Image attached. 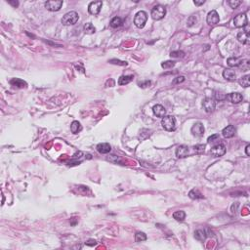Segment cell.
<instances>
[{"mask_svg":"<svg viewBox=\"0 0 250 250\" xmlns=\"http://www.w3.org/2000/svg\"><path fill=\"white\" fill-rule=\"evenodd\" d=\"M78 19V14L75 11H71L63 15V17L62 18V24L63 25H72L77 23Z\"/></svg>","mask_w":250,"mask_h":250,"instance_id":"obj_1","label":"cell"},{"mask_svg":"<svg viewBox=\"0 0 250 250\" xmlns=\"http://www.w3.org/2000/svg\"><path fill=\"white\" fill-rule=\"evenodd\" d=\"M161 125L166 131H174L176 129V119L172 115H165L161 119Z\"/></svg>","mask_w":250,"mask_h":250,"instance_id":"obj_2","label":"cell"},{"mask_svg":"<svg viewBox=\"0 0 250 250\" xmlns=\"http://www.w3.org/2000/svg\"><path fill=\"white\" fill-rule=\"evenodd\" d=\"M152 18L156 21H159L166 15V8L162 5H156L152 9Z\"/></svg>","mask_w":250,"mask_h":250,"instance_id":"obj_3","label":"cell"},{"mask_svg":"<svg viewBox=\"0 0 250 250\" xmlns=\"http://www.w3.org/2000/svg\"><path fill=\"white\" fill-rule=\"evenodd\" d=\"M148 21V14L145 11H139L134 18V24L137 28L143 29Z\"/></svg>","mask_w":250,"mask_h":250,"instance_id":"obj_4","label":"cell"},{"mask_svg":"<svg viewBox=\"0 0 250 250\" xmlns=\"http://www.w3.org/2000/svg\"><path fill=\"white\" fill-rule=\"evenodd\" d=\"M248 20H247V16L244 13H240L237 15L235 19H233V25L237 28H245L247 25Z\"/></svg>","mask_w":250,"mask_h":250,"instance_id":"obj_5","label":"cell"},{"mask_svg":"<svg viewBox=\"0 0 250 250\" xmlns=\"http://www.w3.org/2000/svg\"><path fill=\"white\" fill-rule=\"evenodd\" d=\"M63 1L62 0H50V1L45 2V7L47 10H49L51 12L59 11L61 7L63 6Z\"/></svg>","mask_w":250,"mask_h":250,"instance_id":"obj_6","label":"cell"},{"mask_svg":"<svg viewBox=\"0 0 250 250\" xmlns=\"http://www.w3.org/2000/svg\"><path fill=\"white\" fill-rule=\"evenodd\" d=\"M210 152L211 155L215 157L223 156L226 153V147L223 145V144H218V145H215L214 147L211 148Z\"/></svg>","mask_w":250,"mask_h":250,"instance_id":"obj_7","label":"cell"},{"mask_svg":"<svg viewBox=\"0 0 250 250\" xmlns=\"http://www.w3.org/2000/svg\"><path fill=\"white\" fill-rule=\"evenodd\" d=\"M202 107L206 113H212L216 108V102L212 98H205L202 101Z\"/></svg>","mask_w":250,"mask_h":250,"instance_id":"obj_8","label":"cell"},{"mask_svg":"<svg viewBox=\"0 0 250 250\" xmlns=\"http://www.w3.org/2000/svg\"><path fill=\"white\" fill-rule=\"evenodd\" d=\"M103 6L102 1H93L89 4L88 12L91 15H98L101 11V8Z\"/></svg>","mask_w":250,"mask_h":250,"instance_id":"obj_9","label":"cell"},{"mask_svg":"<svg viewBox=\"0 0 250 250\" xmlns=\"http://www.w3.org/2000/svg\"><path fill=\"white\" fill-rule=\"evenodd\" d=\"M206 21H207V24L208 25H214L219 23V21H220L219 15H218V13L215 11V10H212V11H210L208 13V15H207Z\"/></svg>","mask_w":250,"mask_h":250,"instance_id":"obj_10","label":"cell"},{"mask_svg":"<svg viewBox=\"0 0 250 250\" xmlns=\"http://www.w3.org/2000/svg\"><path fill=\"white\" fill-rule=\"evenodd\" d=\"M204 131H205L204 126L202 123H200V122H196V123H194V126L191 127V133H193V135H194L196 137L203 136Z\"/></svg>","mask_w":250,"mask_h":250,"instance_id":"obj_11","label":"cell"},{"mask_svg":"<svg viewBox=\"0 0 250 250\" xmlns=\"http://www.w3.org/2000/svg\"><path fill=\"white\" fill-rule=\"evenodd\" d=\"M237 38L238 39L239 42H241L242 44H249L250 43V36H249L248 29H246L243 31H240V33H238Z\"/></svg>","mask_w":250,"mask_h":250,"instance_id":"obj_12","label":"cell"},{"mask_svg":"<svg viewBox=\"0 0 250 250\" xmlns=\"http://www.w3.org/2000/svg\"><path fill=\"white\" fill-rule=\"evenodd\" d=\"M227 99L233 104H238V103L242 102L243 96L237 92H235V93H230L229 95H227Z\"/></svg>","mask_w":250,"mask_h":250,"instance_id":"obj_13","label":"cell"},{"mask_svg":"<svg viewBox=\"0 0 250 250\" xmlns=\"http://www.w3.org/2000/svg\"><path fill=\"white\" fill-rule=\"evenodd\" d=\"M189 148L185 145H182V146H179L177 148H176V156L178 158H185L189 156Z\"/></svg>","mask_w":250,"mask_h":250,"instance_id":"obj_14","label":"cell"},{"mask_svg":"<svg viewBox=\"0 0 250 250\" xmlns=\"http://www.w3.org/2000/svg\"><path fill=\"white\" fill-rule=\"evenodd\" d=\"M236 132H237V129H236L235 126H233V125H228L227 127H225V128L223 129L222 134L225 138H228V139H229V138H233V136H235Z\"/></svg>","mask_w":250,"mask_h":250,"instance_id":"obj_15","label":"cell"},{"mask_svg":"<svg viewBox=\"0 0 250 250\" xmlns=\"http://www.w3.org/2000/svg\"><path fill=\"white\" fill-rule=\"evenodd\" d=\"M152 111H153V113H155V115H156L157 117H161V118L164 117L166 114V110L161 105H156L155 107L152 108Z\"/></svg>","mask_w":250,"mask_h":250,"instance_id":"obj_16","label":"cell"},{"mask_svg":"<svg viewBox=\"0 0 250 250\" xmlns=\"http://www.w3.org/2000/svg\"><path fill=\"white\" fill-rule=\"evenodd\" d=\"M97 151L102 155H106V153H109L111 151V147L108 143H101L97 146Z\"/></svg>","mask_w":250,"mask_h":250,"instance_id":"obj_17","label":"cell"},{"mask_svg":"<svg viewBox=\"0 0 250 250\" xmlns=\"http://www.w3.org/2000/svg\"><path fill=\"white\" fill-rule=\"evenodd\" d=\"M10 84L17 88H25L28 86V83L20 78H12L11 80H10Z\"/></svg>","mask_w":250,"mask_h":250,"instance_id":"obj_18","label":"cell"},{"mask_svg":"<svg viewBox=\"0 0 250 250\" xmlns=\"http://www.w3.org/2000/svg\"><path fill=\"white\" fill-rule=\"evenodd\" d=\"M243 60L241 59V58H229V59L227 60V63H228V66L229 67H239L242 63Z\"/></svg>","mask_w":250,"mask_h":250,"instance_id":"obj_19","label":"cell"},{"mask_svg":"<svg viewBox=\"0 0 250 250\" xmlns=\"http://www.w3.org/2000/svg\"><path fill=\"white\" fill-rule=\"evenodd\" d=\"M223 76H224V78L227 79V80L233 81V80H236L237 74L233 71L230 70V68H226V70L223 71Z\"/></svg>","mask_w":250,"mask_h":250,"instance_id":"obj_20","label":"cell"},{"mask_svg":"<svg viewBox=\"0 0 250 250\" xmlns=\"http://www.w3.org/2000/svg\"><path fill=\"white\" fill-rule=\"evenodd\" d=\"M208 237L207 235V230H198L194 233V237L199 241H204L206 237Z\"/></svg>","mask_w":250,"mask_h":250,"instance_id":"obj_21","label":"cell"},{"mask_svg":"<svg viewBox=\"0 0 250 250\" xmlns=\"http://www.w3.org/2000/svg\"><path fill=\"white\" fill-rule=\"evenodd\" d=\"M71 130L73 134H77L78 132H80L82 130V126L78 121L74 120V121H72V123L71 125Z\"/></svg>","mask_w":250,"mask_h":250,"instance_id":"obj_22","label":"cell"},{"mask_svg":"<svg viewBox=\"0 0 250 250\" xmlns=\"http://www.w3.org/2000/svg\"><path fill=\"white\" fill-rule=\"evenodd\" d=\"M133 80V75H122L118 78L119 85H126Z\"/></svg>","mask_w":250,"mask_h":250,"instance_id":"obj_23","label":"cell"},{"mask_svg":"<svg viewBox=\"0 0 250 250\" xmlns=\"http://www.w3.org/2000/svg\"><path fill=\"white\" fill-rule=\"evenodd\" d=\"M122 24H123V21H122L121 18L119 17H114L113 20L110 21V26L111 28H113V29H116V28H119V26L122 25Z\"/></svg>","mask_w":250,"mask_h":250,"instance_id":"obj_24","label":"cell"},{"mask_svg":"<svg viewBox=\"0 0 250 250\" xmlns=\"http://www.w3.org/2000/svg\"><path fill=\"white\" fill-rule=\"evenodd\" d=\"M239 84L241 85L242 87H249V85H250V75L249 74H246V75H244L242 76L240 79H239Z\"/></svg>","mask_w":250,"mask_h":250,"instance_id":"obj_25","label":"cell"},{"mask_svg":"<svg viewBox=\"0 0 250 250\" xmlns=\"http://www.w3.org/2000/svg\"><path fill=\"white\" fill-rule=\"evenodd\" d=\"M189 196L191 199H198V198H202L203 195L199 193V190H191L189 193Z\"/></svg>","mask_w":250,"mask_h":250,"instance_id":"obj_26","label":"cell"},{"mask_svg":"<svg viewBox=\"0 0 250 250\" xmlns=\"http://www.w3.org/2000/svg\"><path fill=\"white\" fill-rule=\"evenodd\" d=\"M173 218L177 221H184V219L186 218V213L182 210L176 211V212H174V213H173Z\"/></svg>","mask_w":250,"mask_h":250,"instance_id":"obj_27","label":"cell"},{"mask_svg":"<svg viewBox=\"0 0 250 250\" xmlns=\"http://www.w3.org/2000/svg\"><path fill=\"white\" fill-rule=\"evenodd\" d=\"M147 235L145 233L143 232H138L136 235H135V241L136 242H142V241H145L147 240Z\"/></svg>","mask_w":250,"mask_h":250,"instance_id":"obj_28","label":"cell"},{"mask_svg":"<svg viewBox=\"0 0 250 250\" xmlns=\"http://www.w3.org/2000/svg\"><path fill=\"white\" fill-rule=\"evenodd\" d=\"M84 31H85V33H87V34H92L96 31V29L94 28V25L91 23H87L84 25Z\"/></svg>","mask_w":250,"mask_h":250,"instance_id":"obj_29","label":"cell"},{"mask_svg":"<svg viewBox=\"0 0 250 250\" xmlns=\"http://www.w3.org/2000/svg\"><path fill=\"white\" fill-rule=\"evenodd\" d=\"M185 56V53L183 51H173L170 53L171 58H183Z\"/></svg>","mask_w":250,"mask_h":250,"instance_id":"obj_30","label":"cell"},{"mask_svg":"<svg viewBox=\"0 0 250 250\" xmlns=\"http://www.w3.org/2000/svg\"><path fill=\"white\" fill-rule=\"evenodd\" d=\"M175 66V62L174 61H166V62H163L161 63V67L164 68V70H166V68H170V67H173Z\"/></svg>","mask_w":250,"mask_h":250,"instance_id":"obj_31","label":"cell"},{"mask_svg":"<svg viewBox=\"0 0 250 250\" xmlns=\"http://www.w3.org/2000/svg\"><path fill=\"white\" fill-rule=\"evenodd\" d=\"M214 97L216 100H219V101H223V100H226L227 99V95L224 94V93H222V92H215L214 94Z\"/></svg>","mask_w":250,"mask_h":250,"instance_id":"obj_32","label":"cell"},{"mask_svg":"<svg viewBox=\"0 0 250 250\" xmlns=\"http://www.w3.org/2000/svg\"><path fill=\"white\" fill-rule=\"evenodd\" d=\"M194 150L196 153H202L205 151V145H196L194 147Z\"/></svg>","mask_w":250,"mask_h":250,"instance_id":"obj_33","label":"cell"},{"mask_svg":"<svg viewBox=\"0 0 250 250\" xmlns=\"http://www.w3.org/2000/svg\"><path fill=\"white\" fill-rule=\"evenodd\" d=\"M229 3V5H230V6L233 8V9H236V8H237L239 5H240V1H237V0H231V1H229L228 2Z\"/></svg>","mask_w":250,"mask_h":250,"instance_id":"obj_34","label":"cell"},{"mask_svg":"<svg viewBox=\"0 0 250 250\" xmlns=\"http://www.w3.org/2000/svg\"><path fill=\"white\" fill-rule=\"evenodd\" d=\"M196 23V17L195 16H190L188 19V26H193Z\"/></svg>","mask_w":250,"mask_h":250,"instance_id":"obj_35","label":"cell"},{"mask_svg":"<svg viewBox=\"0 0 250 250\" xmlns=\"http://www.w3.org/2000/svg\"><path fill=\"white\" fill-rule=\"evenodd\" d=\"M110 63H114V65H120V66H127V63L126 62H121V61H118V60H110Z\"/></svg>","mask_w":250,"mask_h":250,"instance_id":"obj_36","label":"cell"},{"mask_svg":"<svg viewBox=\"0 0 250 250\" xmlns=\"http://www.w3.org/2000/svg\"><path fill=\"white\" fill-rule=\"evenodd\" d=\"M219 139H220L219 135H218V134H214V135L210 136L207 141H208V143H213V142H215L216 140H219Z\"/></svg>","mask_w":250,"mask_h":250,"instance_id":"obj_37","label":"cell"},{"mask_svg":"<svg viewBox=\"0 0 250 250\" xmlns=\"http://www.w3.org/2000/svg\"><path fill=\"white\" fill-rule=\"evenodd\" d=\"M185 81V77L184 76H178V77H176L173 80V84H177V83H182V82H184Z\"/></svg>","mask_w":250,"mask_h":250,"instance_id":"obj_38","label":"cell"},{"mask_svg":"<svg viewBox=\"0 0 250 250\" xmlns=\"http://www.w3.org/2000/svg\"><path fill=\"white\" fill-rule=\"evenodd\" d=\"M96 243H97V241H96L95 239H89V240L85 242V244L88 246H94V245H96Z\"/></svg>","mask_w":250,"mask_h":250,"instance_id":"obj_39","label":"cell"},{"mask_svg":"<svg viewBox=\"0 0 250 250\" xmlns=\"http://www.w3.org/2000/svg\"><path fill=\"white\" fill-rule=\"evenodd\" d=\"M139 85H140V87H142V88H145V87L148 86V85H151V81H150V80H147V81H145V82H142V83H140Z\"/></svg>","mask_w":250,"mask_h":250,"instance_id":"obj_40","label":"cell"},{"mask_svg":"<svg viewBox=\"0 0 250 250\" xmlns=\"http://www.w3.org/2000/svg\"><path fill=\"white\" fill-rule=\"evenodd\" d=\"M194 3L196 5V6H200V5H203L205 3V1H204V0H201V1H196V0H194Z\"/></svg>","mask_w":250,"mask_h":250,"instance_id":"obj_41","label":"cell"},{"mask_svg":"<svg viewBox=\"0 0 250 250\" xmlns=\"http://www.w3.org/2000/svg\"><path fill=\"white\" fill-rule=\"evenodd\" d=\"M8 2H9V4L13 5L14 7H18L19 6V2L18 1H8Z\"/></svg>","mask_w":250,"mask_h":250,"instance_id":"obj_42","label":"cell"},{"mask_svg":"<svg viewBox=\"0 0 250 250\" xmlns=\"http://www.w3.org/2000/svg\"><path fill=\"white\" fill-rule=\"evenodd\" d=\"M245 152H246V156H250V145H247L246 148H245Z\"/></svg>","mask_w":250,"mask_h":250,"instance_id":"obj_43","label":"cell"}]
</instances>
